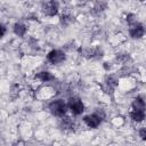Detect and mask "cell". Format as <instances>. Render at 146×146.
I'll use <instances>...</instances> for the list:
<instances>
[{
    "label": "cell",
    "mask_w": 146,
    "mask_h": 146,
    "mask_svg": "<svg viewBox=\"0 0 146 146\" xmlns=\"http://www.w3.org/2000/svg\"><path fill=\"white\" fill-rule=\"evenodd\" d=\"M107 84L108 86H112V87H115L117 83H116V80L115 79H113L112 76H110V78H107Z\"/></svg>",
    "instance_id": "12"
},
{
    "label": "cell",
    "mask_w": 146,
    "mask_h": 146,
    "mask_svg": "<svg viewBox=\"0 0 146 146\" xmlns=\"http://www.w3.org/2000/svg\"><path fill=\"white\" fill-rule=\"evenodd\" d=\"M35 79H39L41 82H48V81H50V80H54L55 79V76L50 73V72H48V71H42V72H39V73H36L35 74V76H34Z\"/></svg>",
    "instance_id": "8"
},
{
    "label": "cell",
    "mask_w": 146,
    "mask_h": 146,
    "mask_svg": "<svg viewBox=\"0 0 146 146\" xmlns=\"http://www.w3.org/2000/svg\"><path fill=\"white\" fill-rule=\"evenodd\" d=\"M139 137L143 140H146V128H143V129L139 130Z\"/></svg>",
    "instance_id": "13"
},
{
    "label": "cell",
    "mask_w": 146,
    "mask_h": 146,
    "mask_svg": "<svg viewBox=\"0 0 146 146\" xmlns=\"http://www.w3.org/2000/svg\"><path fill=\"white\" fill-rule=\"evenodd\" d=\"M67 106L73 115H80L84 111V105L79 97H71L67 102Z\"/></svg>",
    "instance_id": "2"
},
{
    "label": "cell",
    "mask_w": 146,
    "mask_h": 146,
    "mask_svg": "<svg viewBox=\"0 0 146 146\" xmlns=\"http://www.w3.org/2000/svg\"><path fill=\"white\" fill-rule=\"evenodd\" d=\"M13 30H14V33H15L16 35H18V36H24L25 33H26V31H27V27H26V25L23 24V23H15Z\"/></svg>",
    "instance_id": "9"
},
{
    "label": "cell",
    "mask_w": 146,
    "mask_h": 146,
    "mask_svg": "<svg viewBox=\"0 0 146 146\" xmlns=\"http://www.w3.org/2000/svg\"><path fill=\"white\" fill-rule=\"evenodd\" d=\"M138 1H140V2H144V1H146V0H138Z\"/></svg>",
    "instance_id": "15"
},
{
    "label": "cell",
    "mask_w": 146,
    "mask_h": 146,
    "mask_svg": "<svg viewBox=\"0 0 146 146\" xmlns=\"http://www.w3.org/2000/svg\"><path fill=\"white\" fill-rule=\"evenodd\" d=\"M102 120H103V119H102L100 114H98V113L89 114V115H86V116L83 117L84 123H86L89 128H92V129H96V128L100 124Z\"/></svg>",
    "instance_id": "4"
},
{
    "label": "cell",
    "mask_w": 146,
    "mask_h": 146,
    "mask_svg": "<svg viewBox=\"0 0 146 146\" xmlns=\"http://www.w3.org/2000/svg\"><path fill=\"white\" fill-rule=\"evenodd\" d=\"M5 33H6V26L1 24V36H5Z\"/></svg>",
    "instance_id": "14"
},
{
    "label": "cell",
    "mask_w": 146,
    "mask_h": 146,
    "mask_svg": "<svg viewBox=\"0 0 146 146\" xmlns=\"http://www.w3.org/2000/svg\"><path fill=\"white\" fill-rule=\"evenodd\" d=\"M58 7H59V5H58L57 0H48L43 5L42 9L47 16H55L58 13Z\"/></svg>",
    "instance_id": "5"
},
{
    "label": "cell",
    "mask_w": 146,
    "mask_h": 146,
    "mask_svg": "<svg viewBox=\"0 0 146 146\" xmlns=\"http://www.w3.org/2000/svg\"><path fill=\"white\" fill-rule=\"evenodd\" d=\"M131 106H132L133 110H144V111H145V108H146V103H145V100L143 99L141 96H137V97L133 99Z\"/></svg>",
    "instance_id": "10"
},
{
    "label": "cell",
    "mask_w": 146,
    "mask_h": 146,
    "mask_svg": "<svg viewBox=\"0 0 146 146\" xmlns=\"http://www.w3.org/2000/svg\"><path fill=\"white\" fill-rule=\"evenodd\" d=\"M66 59V55L64 51L59 50V49H52L51 51L48 52L47 55V60L51 64H60Z\"/></svg>",
    "instance_id": "3"
},
{
    "label": "cell",
    "mask_w": 146,
    "mask_h": 146,
    "mask_svg": "<svg viewBox=\"0 0 146 146\" xmlns=\"http://www.w3.org/2000/svg\"><path fill=\"white\" fill-rule=\"evenodd\" d=\"M49 111L52 115L55 116H58V117H62L66 114V111L68 108L67 104L63 100V99H56V100H52L50 104H49Z\"/></svg>",
    "instance_id": "1"
},
{
    "label": "cell",
    "mask_w": 146,
    "mask_h": 146,
    "mask_svg": "<svg viewBox=\"0 0 146 146\" xmlns=\"http://www.w3.org/2000/svg\"><path fill=\"white\" fill-rule=\"evenodd\" d=\"M127 22L129 25H132L133 23H136V16L133 14H128L127 16Z\"/></svg>",
    "instance_id": "11"
},
{
    "label": "cell",
    "mask_w": 146,
    "mask_h": 146,
    "mask_svg": "<svg viewBox=\"0 0 146 146\" xmlns=\"http://www.w3.org/2000/svg\"><path fill=\"white\" fill-rule=\"evenodd\" d=\"M130 117L135 121V122H141L145 120L146 117V113L144 110H132L130 112Z\"/></svg>",
    "instance_id": "7"
},
{
    "label": "cell",
    "mask_w": 146,
    "mask_h": 146,
    "mask_svg": "<svg viewBox=\"0 0 146 146\" xmlns=\"http://www.w3.org/2000/svg\"><path fill=\"white\" fill-rule=\"evenodd\" d=\"M129 34L132 39H140L144 34H145V29L143 26V24L140 23H133L132 25H130L129 29Z\"/></svg>",
    "instance_id": "6"
}]
</instances>
